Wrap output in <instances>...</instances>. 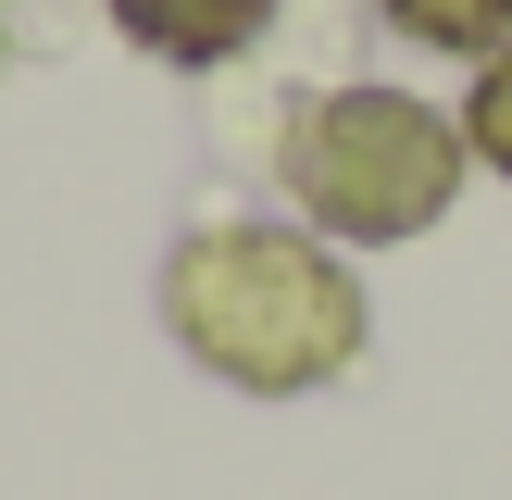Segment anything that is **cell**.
Listing matches in <instances>:
<instances>
[{
    "instance_id": "cell-1",
    "label": "cell",
    "mask_w": 512,
    "mask_h": 500,
    "mask_svg": "<svg viewBox=\"0 0 512 500\" xmlns=\"http://www.w3.org/2000/svg\"><path fill=\"white\" fill-rule=\"evenodd\" d=\"M175 338L200 350L238 388H325V375L363 350V288L325 263L313 238H275V225H213V238L175 250L163 275Z\"/></svg>"
},
{
    "instance_id": "cell-2",
    "label": "cell",
    "mask_w": 512,
    "mask_h": 500,
    "mask_svg": "<svg viewBox=\"0 0 512 500\" xmlns=\"http://www.w3.org/2000/svg\"><path fill=\"white\" fill-rule=\"evenodd\" d=\"M450 175H463V138H450L425 100H400V88H338V100H313L300 138H288V188L313 200L338 238H413V225H438Z\"/></svg>"
},
{
    "instance_id": "cell-3",
    "label": "cell",
    "mask_w": 512,
    "mask_h": 500,
    "mask_svg": "<svg viewBox=\"0 0 512 500\" xmlns=\"http://www.w3.org/2000/svg\"><path fill=\"white\" fill-rule=\"evenodd\" d=\"M113 13H125V38L163 50V63H225L275 0H113Z\"/></svg>"
},
{
    "instance_id": "cell-4",
    "label": "cell",
    "mask_w": 512,
    "mask_h": 500,
    "mask_svg": "<svg viewBox=\"0 0 512 500\" xmlns=\"http://www.w3.org/2000/svg\"><path fill=\"white\" fill-rule=\"evenodd\" d=\"M413 38H438V50H475V38H500L512 25V0H388Z\"/></svg>"
},
{
    "instance_id": "cell-5",
    "label": "cell",
    "mask_w": 512,
    "mask_h": 500,
    "mask_svg": "<svg viewBox=\"0 0 512 500\" xmlns=\"http://www.w3.org/2000/svg\"><path fill=\"white\" fill-rule=\"evenodd\" d=\"M475 150L512 175V63H488V75H475Z\"/></svg>"
}]
</instances>
